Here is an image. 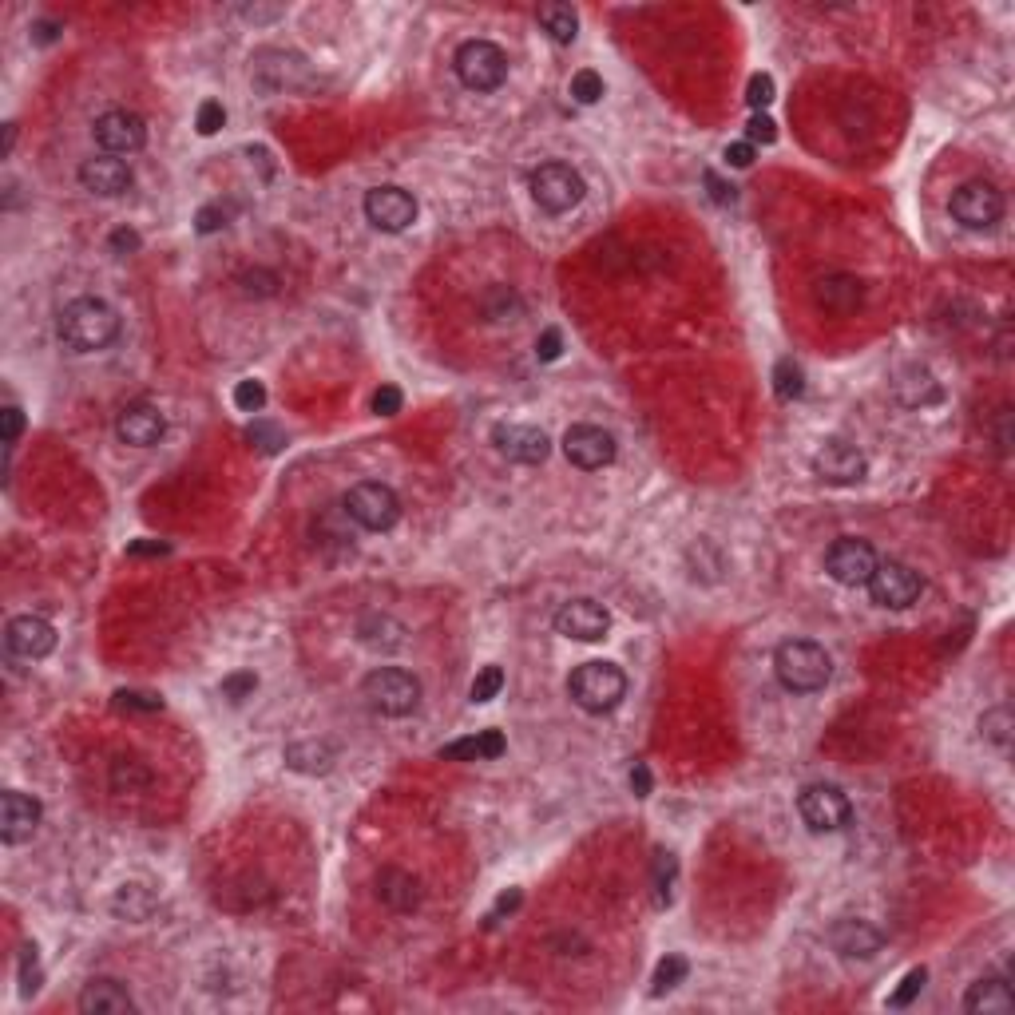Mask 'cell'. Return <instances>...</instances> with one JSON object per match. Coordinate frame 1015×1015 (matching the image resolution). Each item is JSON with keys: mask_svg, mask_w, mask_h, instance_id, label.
Wrapping results in <instances>:
<instances>
[{"mask_svg": "<svg viewBox=\"0 0 1015 1015\" xmlns=\"http://www.w3.org/2000/svg\"><path fill=\"white\" fill-rule=\"evenodd\" d=\"M56 28H60V24L40 20V24H36V32H32V40H36V44H48V40H56Z\"/></svg>", "mask_w": 1015, "mask_h": 1015, "instance_id": "94428289", "label": "cell"}, {"mask_svg": "<svg viewBox=\"0 0 1015 1015\" xmlns=\"http://www.w3.org/2000/svg\"><path fill=\"white\" fill-rule=\"evenodd\" d=\"M797 813H801V821H805L813 833H837V829L849 825L853 805H849V797L837 790V786L817 782V786H805V790L797 793Z\"/></svg>", "mask_w": 1015, "mask_h": 1015, "instance_id": "9c48e42d", "label": "cell"}, {"mask_svg": "<svg viewBox=\"0 0 1015 1015\" xmlns=\"http://www.w3.org/2000/svg\"><path fill=\"white\" fill-rule=\"evenodd\" d=\"M770 100H774V76H766V72L750 76V84H746V104H750L754 112H762V108H770Z\"/></svg>", "mask_w": 1015, "mask_h": 1015, "instance_id": "ee69618b", "label": "cell"}, {"mask_svg": "<svg viewBox=\"0 0 1015 1015\" xmlns=\"http://www.w3.org/2000/svg\"><path fill=\"white\" fill-rule=\"evenodd\" d=\"M4 647L8 655L24 659V663H36V659H48L52 647H56V631L48 619L40 615H16L8 627H4Z\"/></svg>", "mask_w": 1015, "mask_h": 1015, "instance_id": "9a60e30c", "label": "cell"}, {"mask_svg": "<svg viewBox=\"0 0 1015 1015\" xmlns=\"http://www.w3.org/2000/svg\"><path fill=\"white\" fill-rule=\"evenodd\" d=\"M115 706H119V710H143V714L163 710V702H159L155 694H139V690H119V694H115Z\"/></svg>", "mask_w": 1015, "mask_h": 1015, "instance_id": "bcb514c9", "label": "cell"}, {"mask_svg": "<svg viewBox=\"0 0 1015 1015\" xmlns=\"http://www.w3.org/2000/svg\"><path fill=\"white\" fill-rule=\"evenodd\" d=\"M964 1008L972 1015H1004L1015 1008V996L1012 988L1004 984V980H976L972 988H968V996H964Z\"/></svg>", "mask_w": 1015, "mask_h": 1015, "instance_id": "83f0119b", "label": "cell"}, {"mask_svg": "<svg viewBox=\"0 0 1015 1015\" xmlns=\"http://www.w3.org/2000/svg\"><path fill=\"white\" fill-rule=\"evenodd\" d=\"M341 512L365 528V532H389L397 520H401V500L389 484H377V480H361L345 492L341 500Z\"/></svg>", "mask_w": 1015, "mask_h": 1015, "instance_id": "5b68a950", "label": "cell"}, {"mask_svg": "<svg viewBox=\"0 0 1015 1015\" xmlns=\"http://www.w3.org/2000/svg\"><path fill=\"white\" fill-rule=\"evenodd\" d=\"M774 675L778 682L793 690V694H813V690H821L829 675H833V659H829V651L825 647H817V643H809V639H790V643H782L778 647V655H774Z\"/></svg>", "mask_w": 1015, "mask_h": 1015, "instance_id": "7a4b0ae2", "label": "cell"}, {"mask_svg": "<svg viewBox=\"0 0 1015 1015\" xmlns=\"http://www.w3.org/2000/svg\"><path fill=\"white\" fill-rule=\"evenodd\" d=\"M112 908L119 916H127V920H147L151 908H155V897H151L143 885H123L119 897L112 901Z\"/></svg>", "mask_w": 1015, "mask_h": 1015, "instance_id": "d6a6232c", "label": "cell"}, {"mask_svg": "<svg viewBox=\"0 0 1015 1015\" xmlns=\"http://www.w3.org/2000/svg\"><path fill=\"white\" fill-rule=\"evenodd\" d=\"M80 183H84V191H92V195L115 199V195H123V191L131 187V167H127L123 159H115V155H96V159H84Z\"/></svg>", "mask_w": 1015, "mask_h": 1015, "instance_id": "7402d4cb", "label": "cell"}, {"mask_svg": "<svg viewBox=\"0 0 1015 1015\" xmlns=\"http://www.w3.org/2000/svg\"><path fill=\"white\" fill-rule=\"evenodd\" d=\"M0 429H4V445L12 449V445H16V437H20V429H24V413H20L16 405H4V413H0Z\"/></svg>", "mask_w": 1015, "mask_h": 1015, "instance_id": "f5cc1de1", "label": "cell"}, {"mask_svg": "<svg viewBox=\"0 0 1015 1015\" xmlns=\"http://www.w3.org/2000/svg\"><path fill=\"white\" fill-rule=\"evenodd\" d=\"M869 595H873V603L877 607H889V611H904V607H912L916 599H920V575L912 571L908 564L901 560H885V564H877V571L869 575Z\"/></svg>", "mask_w": 1015, "mask_h": 1015, "instance_id": "30bf717a", "label": "cell"}, {"mask_svg": "<svg viewBox=\"0 0 1015 1015\" xmlns=\"http://www.w3.org/2000/svg\"><path fill=\"white\" fill-rule=\"evenodd\" d=\"M631 790L639 793V797H647V793H651V770H647L643 762L631 770Z\"/></svg>", "mask_w": 1015, "mask_h": 1015, "instance_id": "91938a15", "label": "cell"}, {"mask_svg": "<svg viewBox=\"0 0 1015 1015\" xmlns=\"http://www.w3.org/2000/svg\"><path fill=\"white\" fill-rule=\"evenodd\" d=\"M357 635H361V643L373 647V651H397V647L405 643V627H401L397 619H389V615H365L361 627H357Z\"/></svg>", "mask_w": 1015, "mask_h": 1015, "instance_id": "f1b7e54d", "label": "cell"}, {"mask_svg": "<svg viewBox=\"0 0 1015 1015\" xmlns=\"http://www.w3.org/2000/svg\"><path fill=\"white\" fill-rule=\"evenodd\" d=\"M778 139V123L770 115L754 112V119L746 123V143H774Z\"/></svg>", "mask_w": 1015, "mask_h": 1015, "instance_id": "7dc6e473", "label": "cell"}, {"mask_svg": "<svg viewBox=\"0 0 1015 1015\" xmlns=\"http://www.w3.org/2000/svg\"><path fill=\"white\" fill-rule=\"evenodd\" d=\"M980 734H984L992 746L1008 750V746H1012V710H1008V706H996V710H988V714L980 718Z\"/></svg>", "mask_w": 1015, "mask_h": 1015, "instance_id": "836d02e7", "label": "cell"}, {"mask_svg": "<svg viewBox=\"0 0 1015 1015\" xmlns=\"http://www.w3.org/2000/svg\"><path fill=\"white\" fill-rule=\"evenodd\" d=\"M456 76L468 92H496L508 80V56L492 40H468L456 48Z\"/></svg>", "mask_w": 1015, "mask_h": 1015, "instance_id": "8992f818", "label": "cell"}, {"mask_svg": "<svg viewBox=\"0 0 1015 1015\" xmlns=\"http://www.w3.org/2000/svg\"><path fill=\"white\" fill-rule=\"evenodd\" d=\"M583 175L567 163H544L532 171V199L548 211V215H564L571 207L583 203Z\"/></svg>", "mask_w": 1015, "mask_h": 1015, "instance_id": "52a82bcc", "label": "cell"}, {"mask_svg": "<svg viewBox=\"0 0 1015 1015\" xmlns=\"http://www.w3.org/2000/svg\"><path fill=\"white\" fill-rule=\"evenodd\" d=\"M702 179H706V187H710V199H714V203H718V207H726V203H734V187H726V183H722V179H718V175H714V171H706V175H702Z\"/></svg>", "mask_w": 1015, "mask_h": 1015, "instance_id": "9f6ffc18", "label": "cell"}, {"mask_svg": "<svg viewBox=\"0 0 1015 1015\" xmlns=\"http://www.w3.org/2000/svg\"><path fill=\"white\" fill-rule=\"evenodd\" d=\"M147 782H151V774H147L139 762H131V758H119L112 766L115 790H139V786H147Z\"/></svg>", "mask_w": 1015, "mask_h": 1015, "instance_id": "ab89813d", "label": "cell"}, {"mask_svg": "<svg viewBox=\"0 0 1015 1015\" xmlns=\"http://www.w3.org/2000/svg\"><path fill=\"white\" fill-rule=\"evenodd\" d=\"M246 441L258 452H278L286 445V433L278 425H270V421H254V425H246Z\"/></svg>", "mask_w": 1015, "mask_h": 1015, "instance_id": "74e56055", "label": "cell"}, {"mask_svg": "<svg viewBox=\"0 0 1015 1015\" xmlns=\"http://www.w3.org/2000/svg\"><path fill=\"white\" fill-rule=\"evenodd\" d=\"M238 286H242V294H250V298H266V294L278 290V274H270V270H246V274L238 278Z\"/></svg>", "mask_w": 1015, "mask_h": 1015, "instance_id": "60d3db41", "label": "cell"}, {"mask_svg": "<svg viewBox=\"0 0 1015 1015\" xmlns=\"http://www.w3.org/2000/svg\"><path fill=\"white\" fill-rule=\"evenodd\" d=\"M813 472L825 484H857V480H865L869 460H865V452L857 449V445H849V441H825L817 449V456H813Z\"/></svg>", "mask_w": 1015, "mask_h": 1015, "instance_id": "e0dca14e", "label": "cell"}, {"mask_svg": "<svg viewBox=\"0 0 1015 1015\" xmlns=\"http://www.w3.org/2000/svg\"><path fill=\"white\" fill-rule=\"evenodd\" d=\"M686 960L682 956H667L659 968H655V980H651V996H663V992H671V988H678L682 980H686Z\"/></svg>", "mask_w": 1015, "mask_h": 1015, "instance_id": "d590c367", "label": "cell"}, {"mask_svg": "<svg viewBox=\"0 0 1015 1015\" xmlns=\"http://www.w3.org/2000/svg\"><path fill=\"white\" fill-rule=\"evenodd\" d=\"M952 219L968 230H992V226L1004 219V195L984 183V179H972V183H960L952 191Z\"/></svg>", "mask_w": 1015, "mask_h": 1015, "instance_id": "ba28073f", "label": "cell"}, {"mask_svg": "<svg viewBox=\"0 0 1015 1015\" xmlns=\"http://www.w3.org/2000/svg\"><path fill=\"white\" fill-rule=\"evenodd\" d=\"M167 544H131V556H163Z\"/></svg>", "mask_w": 1015, "mask_h": 1015, "instance_id": "6125c7cd", "label": "cell"}, {"mask_svg": "<svg viewBox=\"0 0 1015 1015\" xmlns=\"http://www.w3.org/2000/svg\"><path fill=\"white\" fill-rule=\"evenodd\" d=\"M924 980H928V972L924 968H912L908 976L901 980V988L889 996V1008H908L916 996H920V988H924Z\"/></svg>", "mask_w": 1015, "mask_h": 1015, "instance_id": "7bdbcfd3", "label": "cell"}, {"mask_svg": "<svg viewBox=\"0 0 1015 1015\" xmlns=\"http://www.w3.org/2000/svg\"><path fill=\"white\" fill-rule=\"evenodd\" d=\"M112 246L115 250H123V254H131V250H139V234L123 226V230H115L112 234Z\"/></svg>", "mask_w": 1015, "mask_h": 1015, "instance_id": "680465c9", "label": "cell"}, {"mask_svg": "<svg viewBox=\"0 0 1015 1015\" xmlns=\"http://www.w3.org/2000/svg\"><path fill=\"white\" fill-rule=\"evenodd\" d=\"M813 302H817L825 314H853V310L865 302V286H861L853 274H825V278L813 286Z\"/></svg>", "mask_w": 1015, "mask_h": 1015, "instance_id": "603a6c76", "label": "cell"}, {"mask_svg": "<svg viewBox=\"0 0 1015 1015\" xmlns=\"http://www.w3.org/2000/svg\"><path fill=\"white\" fill-rule=\"evenodd\" d=\"M540 24H544V32H548L556 44H571L575 32H579V16H575L571 4H544V8H540Z\"/></svg>", "mask_w": 1015, "mask_h": 1015, "instance_id": "1f68e13d", "label": "cell"}, {"mask_svg": "<svg viewBox=\"0 0 1015 1015\" xmlns=\"http://www.w3.org/2000/svg\"><path fill=\"white\" fill-rule=\"evenodd\" d=\"M726 163H730V167H750V163H754V143H746V139L730 143V147H726Z\"/></svg>", "mask_w": 1015, "mask_h": 1015, "instance_id": "11a10c76", "label": "cell"}, {"mask_svg": "<svg viewBox=\"0 0 1015 1015\" xmlns=\"http://www.w3.org/2000/svg\"><path fill=\"white\" fill-rule=\"evenodd\" d=\"M829 944H833V952H841L845 960H873V956L881 952L885 936H881L869 920L845 916V920H837V924L829 928Z\"/></svg>", "mask_w": 1015, "mask_h": 1015, "instance_id": "44dd1931", "label": "cell"}, {"mask_svg": "<svg viewBox=\"0 0 1015 1015\" xmlns=\"http://www.w3.org/2000/svg\"><path fill=\"white\" fill-rule=\"evenodd\" d=\"M56 330H60V341L72 345L76 353H96L119 338V314L104 298H76L60 310Z\"/></svg>", "mask_w": 1015, "mask_h": 1015, "instance_id": "6da1fadb", "label": "cell"}, {"mask_svg": "<svg viewBox=\"0 0 1015 1015\" xmlns=\"http://www.w3.org/2000/svg\"><path fill=\"white\" fill-rule=\"evenodd\" d=\"M36 825H40V801L36 797H28V793L20 790H8L0 797V841L4 845L32 841Z\"/></svg>", "mask_w": 1015, "mask_h": 1015, "instance_id": "ffe728a7", "label": "cell"}, {"mask_svg": "<svg viewBox=\"0 0 1015 1015\" xmlns=\"http://www.w3.org/2000/svg\"><path fill=\"white\" fill-rule=\"evenodd\" d=\"M365 702L385 718H409L421 706V682L401 667H377L361 682Z\"/></svg>", "mask_w": 1015, "mask_h": 1015, "instance_id": "277c9868", "label": "cell"}, {"mask_svg": "<svg viewBox=\"0 0 1015 1015\" xmlns=\"http://www.w3.org/2000/svg\"><path fill=\"white\" fill-rule=\"evenodd\" d=\"M504 750H508V742H504L500 730H480V734H472V738L449 742V746L441 750V758H449V762H488V758H500Z\"/></svg>", "mask_w": 1015, "mask_h": 1015, "instance_id": "484cf974", "label": "cell"}, {"mask_svg": "<svg viewBox=\"0 0 1015 1015\" xmlns=\"http://www.w3.org/2000/svg\"><path fill=\"white\" fill-rule=\"evenodd\" d=\"M877 564H881V560H877L873 544L853 540V536L837 540V544L825 552V571H829V579L841 583V587H865L869 575L877 571Z\"/></svg>", "mask_w": 1015, "mask_h": 1015, "instance_id": "8fae6325", "label": "cell"}, {"mask_svg": "<svg viewBox=\"0 0 1015 1015\" xmlns=\"http://www.w3.org/2000/svg\"><path fill=\"white\" fill-rule=\"evenodd\" d=\"M556 631L575 643H599L611 631V611L595 599H567L556 611Z\"/></svg>", "mask_w": 1015, "mask_h": 1015, "instance_id": "7c38bea8", "label": "cell"}, {"mask_svg": "<svg viewBox=\"0 0 1015 1015\" xmlns=\"http://www.w3.org/2000/svg\"><path fill=\"white\" fill-rule=\"evenodd\" d=\"M92 135H96V143H100L108 155H135V151L147 143L143 119L135 112H123V108L100 115V119L92 123Z\"/></svg>", "mask_w": 1015, "mask_h": 1015, "instance_id": "2e32d148", "label": "cell"}, {"mask_svg": "<svg viewBox=\"0 0 1015 1015\" xmlns=\"http://www.w3.org/2000/svg\"><path fill=\"white\" fill-rule=\"evenodd\" d=\"M492 445L500 456L516 460V464H544L548 452H552V441L544 429L536 425H496L492 429Z\"/></svg>", "mask_w": 1015, "mask_h": 1015, "instance_id": "ac0fdd59", "label": "cell"}, {"mask_svg": "<svg viewBox=\"0 0 1015 1015\" xmlns=\"http://www.w3.org/2000/svg\"><path fill=\"white\" fill-rule=\"evenodd\" d=\"M564 353V334L560 330H544L540 338H536V357L540 361H556Z\"/></svg>", "mask_w": 1015, "mask_h": 1015, "instance_id": "816d5d0a", "label": "cell"}, {"mask_svg": "<svg viewBox=\"0 0 1015 1015\" xmlns=\"http://www.w3.org/2000/svg\"><path fill=\"white\" fill-rule=\"evenodd\" d=\"M234 405H238L242 413H258V409L266 405V385H262V381H238V385H234Z\"/></svg>", "mask_w": 1015, "mask_h": 1015, "instance_id": "b9f144b4", "label": "cell"}, {"mask_svg": "<svg viewBox=\"0 0 1015 1015\" xmlns=\"http://www.w3.org/2000/svg\"><path fill=\"white\" fill-rule=\"evenodd\" d=\"M131 1008H135V1000L119 980H92L80 992V1012L84 1015H123Z\"/></svg>", "mask_w": 1015, "mask_h": 1015, "instance_id": "cb8c5ba5", "label": "cell"}, {"mask_svg": "<svg viewBox=\"0 0 1015 1015\" xmlns=\"http://www.w3.org/2000/svg\"><path fill=\"white\" fill-rule=\"evenodd\" d=\"M12 143H16V123H4V155L12 151Z\"/></svg>", "mask_w": 1015, "mask_h": 1015, "instance_id": "be15d7a7", "label": "cell"}, {"mask_svg": "<svg viewBox=\"0 0 1015 1015\" xmlns=\"http://www.w3.org/2000/svg\"><path fill=\"white\" fill-rule=\"evenodd\" d=\"M40 988V972H36V944H24L20 948V992L32 996Z\"/></svg>", "mask_w": 1015, "mask_h": 1015, "instance_id": "f6af8a7d", "label": "cell"}, {"mask_svg": "<svg viewBox=\"0 0 1015 1015\" xmlns=\"http://www.w3.org/2000/svg\"><path fill=\"white\" fill-rule=\"evenodd\" d=\"M373 413H381V417L401 413V389H397V385H381V389L373 393Z\"/></svg>", "mask_w": 1015, "mask_h": 1015, "instance_id": "681fc988", "label": "cell"}, {"mask_svg": "<svg viewBox=\"0 0 1015 1015\" xmlns=\"http://www.w3.org/2000/svg\"><path fill=\"white\" fill-rule=\"evenodd\" d=\"M893 393L908 409H924V405L940 401V381L924 365H908V369H901V377L893 381Z\"/></svg>", "mask_w": 1015, "mask_h": 1015, "instance_id": "d4e9b609", "label": "cell"}, {"mask_svg": "<svg viewBox=\"0 0 1015 1015\" xmlns=\"http://www.w3.org/2000/svg\"><path fill=\"white\" fill-rule=\"evenodd\" d=\"M226 123V112H223V104H215V100H207L203 108H199V131L203 135H215L219 127Z\"/></svg>", "mask_w": 1015, "mask_h": 1015, "instance_id": "db71d44e", "label": "cell"}, {"mask_svg": "<svg viewBox=\"0 0 1015 1015\" xmlns=\"http://www.w3.org/2000/svg\"><path fill=\"white\" fill-rule=\"evenodd\" d=\"M286 762H290L294 770H302V774H326L330 762H334V750H330L326 742H294V746L286 750Z\"/></svg>", "mask_w": 1015, "mask_h": 1015, "instance_id": "4dcf8cb0", "label": "cell"}, {"mask_svg": "<svg viewBox=\"0 0 1015 1015\" xmlns=\"http://www.w3.org/2000/svg\"><path fill=\"white\" fill-rule=\"evenodd\" d=\"M567 694H571V702H575L579 710H587V714H607V710H615V706L623 702L627 678H623V671H619L615 663H583V667H575L571 678H567Z\"/></svg>", "mask_w": 1015, "mask_h": 1015, "instance_id": "3957f363", "label": "cell"}, {"mask_svg": "<svg viewBox=\"0 0 1015 1015\" xmlns=\"http://www.w3.org/2000/svg\"><path fill=\"white\" fill-rule=\"evenodd\" d=\"M163 433H167V417H163L155 405H147V401H135V405H127V409L115 417V437H119L123 445L151 449V445L163 441Z\"/></svg>", "mask_w": 1015, "mask_h": 1015, "instance_id": "d6986e66", "label": "cell"}, {"mask_svg": "<svg viewBox=\"0 0 1015 1015\" xmlns=\"http://www.w3.org/2000/svg\"><path fill=\"white\" fill-rule=\"evenodd\" d=\"M219 226H226L223 207H203V211H199V234H211V230H219Z\"/></svg>", "mask_w": 1015, "mask_h": 1015, "instance_id": "6f0895ef", "label": "cell"}, {"mask_svg": "<svg viewBox=\"0 0 1015 1015\" xmlns=\"http://www.w3.org/2000/svg\"><path fill=\"white\" fill-rule=\"evenodd\" d=\"M615 437L599 425H571L564 433V456L583 468V472H595V468H607L615 460Z\"/></svg>", "mask_w": 1015, "mask_h": 1015, "instance_id": "5bb4252c", "label": "cell"}, {"mask_svg": "<svg viewBox=\"0 0 1015 1015\" xmlns=\"http://www.w3.org/2000/svg\"><path fill=\"white\" fill-rule=\"evenodd\" d=\"M774 393L782 397V401H793V397H801L805 393V373H801V365L797 361H778L774 365Z\"/></svg>", "mask_w": 1015, "mask_h": 1015, "instance_id": "e575fe53", "label": "cell"}, {"mask_svg": "<svg viewBox=\"0 0 1015 1015\" xmlns=\"http://www.w3.org/2000/svg\"><path fill=\"white\" fill-rule=\"evenodd\" d=\"M571 100H575V104H599V100H603V76L591 72V68L575 72V76H571Z\"/></svg>", "mask_w": 1015, "mask_h": 1015, "instance_id": "8d00e7d4", "label": "cell"}, {"mask_svg": "<svg viewBox=\"0 0 1015 1015\" xmlns=\"http://www.w3.org/2000/svg\"><path fill=\"white\" fill-rule=\"evenodd\" d=\"M254 686H258V678L250 675V671H238V675L223 678V694L230 702H242L246 694H254Z\"/></svg>", "mask_w": 1015, "mask_h": 1015, "instance_id": "c3c4849f", "label": "cell"}, {"mask_svg": "<svg viewBox=\"0 0 1015 1015\" xmlns=\"http://www.w3.org/2000/svg\"><path fill=\"white\" fill-rule=\"evenodd\" d=\"M655 885H659V904L671 901V877H675V861H671V853H659V861H655Z\"/></svg>", "mask_w": 1015, "mask_h": 1015, "instance_id": "f907efd6", "label": "cell"}, {"mask_svg": "<svg viewBox=\"0 0 1015 1015\" xmlns=\"http://www.w3.org/2000/svg\"><path fill=\"white\" fill-rule=\"evenodd\" d=\"M365 219L385 230V234H401L405 226H413L417 219V199L401 187H373L365 195Z\"/></svg>", "mask_w": 1015, "mask_h": 1015, "instance_id": "4fadbf2b", "label": "cell"}, {"mask_svg": "<svg viewBox=\"0 0 1015 1015\" xmlns=\"http://www.w3.org/2000/svg\"><path fill=\"white\" fill-rule=\"evenodd\" d=\"M377 897L397 912H409V908L421 904V885L405 869H381L377 873Z\"/></svg>", "mask_w": 1015, "mask_h": 1015, "instance_id": "4316f807", "label": "cell"}, {"mask_svg": "<svg viewBox=\"0 0 1015 1015\" xmlns=\"http://www.w3.org/2000/svg\"><path fill=\"white\" fill-rule=\"evenodd\" d=\"M500 690H504V671H500V667H484L480 675L472 678L468 698H472V702H492Z\"/></svg>", "mask_w": 1015, "mask_h": 1015, "instance_id": "f35d334b", "label": "cell"}, {"mask_svg": "<svg viewBox=\"0 0 1015 1015\" xmlns=\"http://www.w3.org/2000/svg\"><path fill=\"white\" fill-rule=\"evenodd\" d=\"M480 314H484L488 322H520L524 302H520V294H516L512 286H492V290L480 298Z\"/></svg>", "mask_w": 1015, "mask_h": 1015, "instance_id": "f546056e", "label": "cell"}]
</instances>
